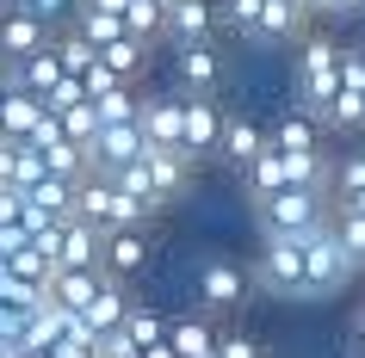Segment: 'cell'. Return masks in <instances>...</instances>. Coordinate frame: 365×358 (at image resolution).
<instances>
[{"label": "cell", "instance_id": "cell-1", "mask_svg": "<svg viewBox=\"0 0 365 358\" xmlns=\"http://www.w3.org/2000/svg\"><path fill=\"white\" fill-rule=\"evenodd\" d=\"M341 56H346V43L328 38V31H316V25L297 38V68H291V75H297V105H304L309 117H322L328 99L341 93Z\"/></svg>", "mask_w": 365, "mask_h": 358}, {"label": "cell", "instance_id": "cell-2", "mask_svg": "<svg viewBox=\"0 0 365 358\" xmlns=\"http://www.w3.org/2000/svg\"><path fill=\"white\" fill-rule=\"evenodd\" d=\"M328 191L297 186V191H267L254 198V216H260V235H309L316 223H328Z\"/></svg>", "mask_w": 365, "mask_h": 358}, {"label": "cell", "instance_id": "cell-3", "mask_svg": "<svg viewBox=\"0 0 365 358\" xmlns=\"http://www.w3.org/2000/svg\"><path fill=\"white\" fill-rule=\"evenodd\" d=\"M223 105L217 99H186L180 93V154L192 161V167H205V161H217V142H223Z\"/></svg>", "mask_w": 365, "mask_h": 358}, {"label": "cell", "instance_id": "cell-4", "mask_svg": "<svg viewBox=\"0 0 365 358\" xmlns=\"http://www.w3.org/2000/svg\"><path fill=\"white\" fill-rule=\"evenodd\" d=\"M254 290V272L242 260H205L198 265V309L205 315H230V309H242Z\"/></svg>", "mask_w": 365, "mask_h": 358}, {"label": "cell", "instance_id": "cell-5", "mask_svg": "<svg viewBox=\"0 0 365 358\" xmlns=\"http://www.w3.org/2000/svg\"><path fill=\"white\" fill-rule=\"evenodd\" d=\"M173 87L186 99H217V87H223V50H217V43H186V50H173Z\"/></svg>", "mask_w": 365, "mask_h": 358}, {"label": "cell", "instance_id": "cell-6", "mask_svg": "<svg viewBox=\"0 0 365 358\" xmlns=\"http://www.w3.org/2000/svg\"><path fill=\"white\" fill-rule=\"evenodd\" d=\"M217 0H168V25H161V43L168 50H186V43H217Z\"/></svg>", "mask_w": 365, "mask_h": 358}, {"label": "cell", "instance_id": "cell-7", "mask_svg": "<svg viewBox=\"0 0 365 358\" xmlns=\"http://www.w3.org/2000/svg\"><path fill=\"white\" fill-rule=\"evenodd\" d=\"M50 25L31 19V13H19V6H0V68H19L25 56H38V50H50Z\"/></svg>", "mask_w": 365, "mask_h": 358}, {"label": "cell", "instance_id": "cell-8", "mask_svg": "<svg viewBox=\"0 0 365 358\" xmlns=\"http://www.w3.org/2000/svg\"><path fill=\"white\" fill-rule=\"evenodd\" d=\"M260 154H267V124L248 117V112H230V117H223V142H217V167L248 173Z\"/></svg>", "mask_w": 365, "mask_h": 358}, {"label": "cell", "instance_id": "cell-9", "mask_svg": "<svg viewBox=\"0 0 365 358\" xmlns=\"http://www.w3.org/2000/svg\"><path fill=\"white\" fill-rule=\"evenodd\" d=\"M267 149L272 154H322V117H309L304 105H291L267 124Z\"/></svg>", "mask_w": 365, "mask_h": 358}, {"label": "cell", "instance_id": "cell-10", "mask_svg": "<svg viewBox=\"0 0 365 358\" xmlns=\"http://www.w3.org/2000/svg\"><path fill=\"white\" fill-rule=\"evenodd\" d=\"M13 87H25V93H38L43 105H56V99L68 93V68H62V56H56V38H50V50H38V56H25L19 68H13Z\"/></svg>", "mask_w": 365, "mask_h": 358}, {"label": "cell", "instance_id": "cell-11", "mask_svg": "<svg viewBox=\"0 0 365 358\" xmlns=\"http://www.w3.org/2000/svg\"><path fill=\"white\" fill-rule=\"evenodd\" d=\"M43 117H50V105H43L38 93L6 87V99H0V136H6V142H31V136L43 130Z\"/></svg>", "mask_w": 365, "mask_h": 358}, {"label": "cell", "instance_id": "cell-12", "mask_svg": "<svg viewBox=\"0 0 365 358\" xmlns=\"http://www.w3.org/2000/svg\"><path fill=\"white\" fill-rule=\"evenodd\" d=\"M124 315H130V290H124V284H118L112 272H106V284H99V297L87 302V309H81V327H87L93 339H112L118 327H124Z\"/></svg>", "mask_w": 365, "mask_h": 358}, {"label": "cell", "instance_id": "cell-13", "mask_svg": "<svg viewBox=\"0 0 365 358\" xmlns=\"http://www.w3.org/2000/svg\"><path fill=\"white\" fill-rule=\"evenodd\" d=\"M149 253H155L149 228H118V235H106V253H99V265H106V272L124 284V278H136V272L149 265Z\"/></svg>", "mask_w": 365, "mask_h": 358}, {"label": "cell", "instance_id": "cell-14", "mask_svg": "<svg viewBox=\"0 0 365 358\" xmlns=\"http://www.w3.org/2000/svg\"><path fill=\"white\" fill-rule=\"evenodd\" d=\"M136 124L149 149H180V93H149L136 105Z\"/></svg>", "mask_w": 365, "mask_h": 358}, {"label": "cell", "instance_id": "cell-15", "mask_svg": "<svg viewBox=\"0 0 365 358\" xmlns=\"http://www.w3.org/2000/svg\"><path fill=\"white\" fill-rule=\"evenodd\" d=\"M217 327L205 309L198 315H168V346H173V358H217Z\"/></svg>", "mask_w": 365, "mask_h": 358}, {"label": "cell", "instance_id": "cell-16", "mask_svg": "<svg viewBox=\"0 0 365 358\" xmlns=\"http://www.w3.org/2000/svg\"><path fill=\"white\" fill-rule=\"evenodd\" d=\"M99 284H106V265H81V272H56V278H50V297L81 315V309L99 297Z\"/></svg>", "mask_w": 365, "mask_h": 358}, {"label": "cell", "instance_id": "cell-17", "mask_svg": "<svg viewBox=\"0 0 365 358\" xmlns=\"http://www.w3.org/2000/svg\"><path fill=\"white\" fill-rule=\"evenodd\" d=\"M328 228H334V241H341V253L353 265H365V210H346V204H334L328 210Z\"/></svg>", "mask_w": 365, "mask_h": 358}, {"label": "cell", "instance_id": "cell-18", "mask_svg": "<svg viewBox=\"0 0 365 358\" xmlns=\"http://www.w3.org/2000/svg\"><path fill=\"white\" fill-rule=\"evenodd\" d=\"M161 25H168V0H130L124 6V31L143 43H161Z\"/></svg>", "mask_w": 365, "mask_h": 358}, {"label": "cell", "instance_id": "cell-19", "mask_svg": "<svg viewBox=\"0 0 365 358\" xmlns=\"http://www.w3.org/2000/svg\"><path fill=\"white\" fill-rule=\"evenodd\" d=\"M260 6H267V0H217V25H223V31H235L242 43H254Z\"/></svg>", "mask_w": 365, "mask_h": 358}, {"label": "cell", "instance_id": "cell-20", "mask_svg": "<svg viewBox=\"0 0 365 358\" xmlns=\"http://www.w3.org/2000/svg\"><path fill=\"white\" fill-rule=\"evenodd\" d=\"M346 198H365V149H353L334 167V204H346Z\"/></svg>", "mask_w": 365, "mask_h": 358}, {"label": "cell", "instance_id": "cell-21", "mask_svg": "<svg viewBox=\"0 0 365 358\" xmlns=\"http://www.w3.org/2000/svg\"><path fill=\"white\" fill-rule=\"evenodd\" d=\"M217 358H267V339L248 327H223L217 334Z\"/></svg>", "mask_w": 365, "mask_h": 358}, {"label": "cell", "instance_id": "cell-22", "mask_svg": "<svg viewBox=\"0 0 365 358\" xmlns=\"http://www.w3.org/2000/svg\"><path fill=\"white\" fill-rule=\"evenodd\" d=\"M19 13H31V19H43L50 31H62V25H75V6L81 0H13Z\"/></svg>", "mask_w": 365, "mask_h": 358}, {"label": "cell", "instance_id": "cell-23", "mask_svg": "<svg viewBox=\"0 0 365 358\" xmlns=\"http://www.w3.org/2000/svg\"><path fill=\"white\" fill-rule=\"evenodd\" d=\"M353 358H365V315L353 321Z\"/></svg>", "mask_w": 365, "mask_h": 358}, {"label": "cell", "instance_id": "cell-24", "mask_svg": "<svg viewBox=\"0 0 365 358\" xmlns=\"http://www.w3.org/2000/svg\"><path fill=\"white\" fill-rule=\"evenodd\" d=\"M136 358H173V346L161 339V346H149V352H136Z\"/></svg>", "mask_w": 365, "mask_h": 358}, {"label": "cell", "instance_id": "cell-25", "mask_svg": "<svg viewBox=\"0 0 365 358\" xmlns=\"http://www.w3.org/2000/svg\"><path fill=\"white\" fill-rule=\"evenodd\" d=\"M353 56H359V62H365V43H353Z\"/></svg>", "mask_w": 365, "mask_h": 358}, {"label": "cell", "instance_id": "cell-26", "mask_svg": "<svg viewBox=\"0 0 365 358\" xmlns=\"http://www.w3.org/2000/svg\"><path fill=\"white\" fill-rule=\"evenodd\" d=\"M6 358H38V352H6Z\"/></svg>", "mask_w": 365, "mask_h": 358}, {"label": "cell", "instance_id": "cell-27", "mask_svg": "<svg viewBox=\"0 0 365 358\" xmlns=\"http://www.w3.org/2000/svg\"><path fill=\"white\" fill-rule=\"evenodd\" d=\"M0 6H13V0H0Z\"/></svg>", "mask_w": 365, "mask_h": 358}, {"label": "cell", "instance_id": "cell-28", "mask_svg": "<svg viewBox=\"0 0 365 358\" xmlns=\"http://www.w3.org/2000/svg\"><path fill=\"white\" fill-rule=\"evenodd\" d=\"M0 142H6V136H0Z\"/></svg>", "mask_w": 365, "mask_h": 358}]
</instances>
